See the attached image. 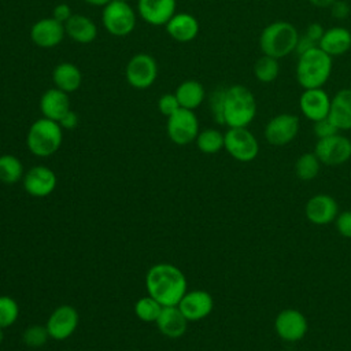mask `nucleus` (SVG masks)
Here are the masks:
<instances>
[{"mask_svg":"<svg viewBox=\"0 0 351 351\" xmlns=\"http://www.w3.org/2000/svg\"><path fill=\"white\" fill-rule=\"evenodd\" d=\"M185 274L171 263H156L145 274V288L163 307L177 306L186 292Z\"/></svg>","mask_w":351,"mask_h":351,"instance_id":"obj_1","label":"nucleus"},{"mask_svg":"<svg viewBox=\"0 0 351 351\" xmlns=\"http://www.w3.org/2000/svg\"><path fill=\"white\" fill-rule=\"evenodd\" d=\"M256 115L254 93L244 85L234 84L223 88L221 125L228 128H247Z\"/></svg>","mask_w":351,"mask_h":351,"instance_id":"obj_2","label":"nucleus"},{"mask_svg":"<svg viewBox=\"0 0 351 351\" xmlns=\"http://www.w3.org/2000/svg\"><path fill=\"white\" fill-rule=\"evenodd\" d=\"M332 74V58L319 47L311 48L298 58L296 81L303 89L322 88Z\"/></svg>","mask_w":351,"mask_h":351,"instance_id":"obj_3","label":"nucleus"},{"mask_svg":"<svg viewBox=\"0 0 351 351\" xmlns=\"http://www.w3.org/2000/svg\"><path fill=\"white\" fill-rule=\"evenodd\" d=\"M298 29L287 21H274L263 27L259 34V48L263 55L281 59L295 52L298 40Z\"/></svg>","mask_w":351,"mask_h":351,"instance_id":"obj_4","label":"nucleus"},{"mask_svg":"<svg viewBox=\"0 0 351 351\" xmlns=\"http://www.w3.org/2000/svg\"><path fill=\"white\" fill-rule=\"evenodd\" d=\"M63 129L59 122L40 118L34 121L26 134V145L29 151L38 158H47L53 155L62 145Z\"/></svg>","mask_w":351,"mask_h":351,"instance_id":"obj_5","label":"nucleus"},{"mask_svg":"<svg viewBox=\"0 0 351 351\" xmlns=\"http://www.w3.org/2000/svg\"><path fill=\"white\" fill-rule=\"evenodd\" d=\"M101 22L111 36L125 37L136 27V12L126 0H112L103 7Z\"/></svg>","mask_w":351,"mask_h":351,"instance_id":"obj_6","label":"nucleus"},{"mask_svg":"<svg viewBox=\"0 0 351 351\" xmlns=\"http://www.w3.org/2000/svg\"><path fill=\"white\" fill-rule=\"evenodd\" d=\"M166 133L177 145H188L195 141L199 134V121L193 110L178 108L167 117Z\"/></svg>","mask_w":351,"mask_h":351,"instance_id":"obj_7","label":"nucleus"},{"mask_svg":"<svg viewBox=\"0 0 351 351\" xmlns=\"http://www.w3.org/2000/svg\"><path fill=\"white\" fill-rule=\"evenodd\" d=\"M223 148L239 162H251L259 154V143L247 128H229L223 134Z\"/></svg>","mask_w":351,"mask_h":351,"instance_id":"obj_8","label":"nucleus"},{"mask_svg":"<svg viewBox=\"0 0 351 351\" xmlns=\"http://www.w3.org/2000/svg\"><path fill=\"white\" fill-rule=\"evenodd\" d=\"M128 84L134 89L149 88L158 77L156 60L148 53H136L130 58L125 69Z\"/></svg>","mask_w":351,"mask_h":351,"instance_id":"obj_9","label":"nucleus"},{"mask_svg":"<svg viewBox=\"0 0 351 351\" xmlns=\"http://www.w3.org/2000/svg\"><path fill=\"white\" fill-rule=\"evenodd\" d=\"M314 154L324 165H343L351 159V140L340 133L319 138L314 147Z\"/></svg>","mask_w":351,"mask_h":351,"instance_id":"obj_10","label":"nucleus"},{"mask_svg":"<svg viewBox=\"0 0 351 351\" xmlns=\"http://www.w3.org/2000/svg\"><path fill=\"white\" fill-rule=\"evenodd\" d=\"M300 122L293 114L284 112L273 117L265 126V138L270 145L282 147L289 144L299 133Z\"/></svg>","mask_w":351,"mask_h":351,"instance_id":"obj_11","label":"nucleus"},{"mask_svg":"<svg viewBox=\"0 0 351 351\" xmlns=\"http://www.w3.org/2000/svg\"><path fill=\"white\" fill-rule=\"evenodd\" d=\"M80 322L78 311L70 304L58 306L48 317L45 328L49 339L62 341L69 339L77 329Z\"/></svg>","mask_w":351,"mask_h":351,"instance_id":"obj_12","label":"nucleus"},{"mask_svg":"<svg viewBox=\"0 0 351 351\" xmlns=\"http://www.w3.org/2000/svg\"><path fill=\"white\" fill-rule=\"evenodd\" d=\"M274 329L280 339L284 341H299L302 340L308 329V324L303 313L296 308L281 310L274 319Z\"/></svg>","mask_w":351,"mask_h":351,"instance_id":"obj_13","label":"nucleus"},{"mask_svg":"<svg viewBox=\"0 0 351 351\" xmlns=\"http://www.w3.org/2000/svg\"><path fill=\"white\" fill-rule=\"evenodd\" d=\"M56 174L44 165L30 167L22 177V185L27 195L33 197H47L56 188Z\"/></svg>","mask_w":351,"mask_h":351,"instance_id":"obj_14","label":"nucleus"},{"mask_svg":"<svg viewBox=\"0 0 351 351\" xmlns=\"http://www.w3.org/2000/svg\"><path fill=\"white\" fill-rule=\"evenodd\" d=\"M177 306L188 321H200L211 314L214 299L207 291L193 289L186 291Z\"/></svg>","mask_w":351,"mask_h":351,"instance_id":"obj_15","label":"nucleus"},{"mask_svg":"<svg viewBox=\"0 0 351 351\" xmlns=\"http://www.w3.org/2000/svg\"><path fill=\"white\" fill-rule=\"evenodd\" d=\"M299 108L308 121L317 122L329 115L330 97L322 88L303 89L299 97Z\"/></svg>","mask_w":351,"mask_h":351,"instance_id":"obj_16","label":"nucleus"},{"mask_svg":"<svg viewBox=\"0 0 351 351\" xmlns=\"http://www.w3.org/2000/svg\"><path fill=\"white\" fill-rule=\"evenodd\" d=\"M64 36V25L52 16L37 21L30 29V38L40 48L58 47Z\"/></svg>","mask_w":351,"mask_h":351,"instance_id":"obj_17","label":"nucleus"},{"mask_svg":"<svg viewBox=\"0 0 351 351\" xmlns=\"http://www.w3.org/2000/svg\"><path fill=\"white\" fill-rule=\"evenodd\" d=\"M176 0H138L137 11L144 22L165 26L176 14Z\"/></svg>","mask_w":351,"mask_h":351,"instance_id":"obj_18","label":"nucleus"},{"mask_svg":"<svg viewBox=\"0 0 351 351\" xmlns=\"http://www.w3.org/2000/svg\"><path fill=\"white\" fill-rule=\"evenodd\" d=\"M307 219L314 225H326L336 219L339 214L337 202L325 193H319L308 199L304 207Z\"/></svg>","mask_w":351,"mask_h":351,"instance_id":"obj_19","label":"nucleus"},{"mask_svg":"<svg viewBox=\"0 0 351 351\" xmlns=\"http://www.w3.org/2000/svg\"><path fill=\"white\" fill-rule=\"evenodd\" d=\"M155 324L159 332L169 339H178L184 336L188 328V319L184 317L178 306L162 307Z\"/></svg>","mask_w":351,"mask_h":351,"instance_id":"obj_20","label":"nucleus"},{"mask_svg":"<svg viewBox=\"0 0 351 351\" xmlns=\"http://www.w3.org/2000/svg\"><path fill=\"white\" fill-rule=\"evenodd\" d=\"M332 59L347 53L351 49V32L343 26H333L324 32L319 45Z\"/></svg>","mask_w":351,"mask_h":351,"instance_id":"obj_21","label":"nucleus"},{"mask_svg":"<svg viewBox=\"0 0 351 351\" xmlns=\"http://www.w3.org/2000/svg\"><path fill=\"white\" fill-rule=\"evenodd\" d=\"M40 111L44 118L52 119L59 122L60 118L71 110L69 93L58 89L51 88L45 90L40 99Z\"/></svg>","mask_w":351,"mask_h":351,"instance_id":"obj_22","label":"nucleus"},{"mask_svg":"<svg viewBox=\"0 0 351 351\" xmlns=\"http://www.w3.org/2000/svg\"><path fill=\"white\" fill-rule=\"evenodd\" d=\"M165 27L167 34L178 43H189L196 38L199 33L197 19L188 12L174 14Z\"/></svg>","mask_w":351,"mask_h":351,"instance_id":"obj_23","label":"nucleus"},{"mask_svg":"<svg viewBox=\"0 0 351 351\" xmlns=\"http://www.w3.org/2000/svg\"><path fill=\"white\" fill-rule=\"evenodd\" d=\"M328 117L339 130H351V88H343L330 97Z\"/></svg>","mask_w":351,"mask_h":351,"instance_id":"obj_24","label":"nucleus"},{"mask_svg":"<svg viewBox=\"0 0 351 351\" xmlns=\"http://www.w3.org/2000/svg\"><path fill=\"white\" fill-rule=\"evenodd\" d=\"M66 36L78 44H90L97 36V27L93 21L81 14H73L64 23Z\"/></svg>","mask_w":351,"mask_h":351,"instance_id":"obj_25","label":"nucleus"},{"mask_svg":"<svg viewBox=\"0 0 351 351\" xmlns=\"http://www.w3.org/2000/svg\"><path fill=\"white\" fill-rule=\"evenodd\" d=\"M52 81L55 88L66 93H73L78 90L82 84V73L74 63L62 62L55 66L52 71Z\"/></svg>","mask_w":351,"mask_h":351,"instance_id":"obj_26","label":"nucleus"},{"mask_svg":"<svg viewBox=\"0 0 351 351\" xmlns=\"http://www.w3.org/2000/svg\"><path fill=\"white\" fill-rule=\"evenodd\" d=\"M174 95L177 97L181 108L195 110L203 103L206 92H204L203 85L199 81L186 80L177 86Z\"/></svg>","mask_w":351,"mask_h":351,"instance_id":"obj_27","label":"nucleus"},{"mask_svg":"<svg viewBox=\"0 0 351 351\" xmlns=\"http://www.w3.org/2000/svg\"><path fill=\"white\" fill-rule=\"evenodd\" d=\"M23 165L15 155L4 154L0 156V181L7 185H12L22 180Z\"/></svg>","mask_w":351,"mask_h":351,"instance_id":"obj_28","label":"nucleus"},{"mask_svg":"<svg viewBox=\"0 0 351 351\" xmlns=\"http://www.w3.org/2000/svg\"><path fill=\"white\" fill-rule=\"evenodd\" d=\"M252 71L255 78L262 82V84H270L273 82L278 74H280V64H278V59L267 56V55H262L259 56L254 66H252Z\"/></svg>","mask_w":351,"mask_h":351,"instance_id":"obj_29","label":"nucleus"},{"mask_svg":"<svg viewBox=\"0 0 351 351\" xmlns=\"http://www.w3.org/2000/svg\"><path fill=\"white\" fill-rule=\"evenodd\" d=\"M195 141L200 152L211 155L219 152L223 148L225 136L217 129H204L199 132Z\"/></svg>","mask_w":351,"mask_h":351,"instance_id":"obj_30","label":"nucleus"},{"mask_svg":"<svg viewBox=\"0 0 351 351\" xmlns=\"http://www.w3.org/2000/svg\"><path fill=\"white\" fill-rule=\"evenodd\" d=\"M321 162L314 152L302 154L295 163V173L302 181H311L319 173Z\"/></svg>","mask_w":351,"mask_h":351,"instance_id":"obj_31","label":"nucleus"},{"mask_svg":"<svg viewBox=\"0 0 351 351\" xmlns=\"http://www.w3.org/2000/svg\"><path fill=\"white\" fill-rule=\"evenodd\" d=\"M162 304L149 295L140 298L134 304V314L143 322H155L162 311Z\"/></svg>","mask_w":351,"mask_h":351,"instance_id":"obj_32","label":"nucleus"},{"mask_svg":"<svg viewBox=\"0 0 351 351\" xmlns=\"http://www.w3.org/2000/svg\"><path fill=\"white\" fill-rule=\"evenodd\" d=\"M19 317V306L11 296H0V329L12 326Z\"/></svg>","mask_w":351,"mask_h":351,"instance_id":"obj_33","label":"nucleus"},{"mask_svg":"<svg viewBox=\"0 0 351 351\" xmlns=\"http://www.w3.org/2000/svg\"><path fill=\"white\" fill-rule=\"evenodd\" d=\"M49 339L48 330L45 326L41 325H32L26 328L22 333V341L25 346L30 348H40L43 347Z\"/></svg>","mask_w":351,"mask_h":351,"instance_id":"obj_34","label":"nucleus"},{"mask_svg":"<svg viewBox=\"0 0 351 351\" xmlns=\"http://www.w3.org/2000/svg\"><path fill=\"white\" fill-rule=\"evenodd\" d=\"M178 108H181V107H180V103H178V100H177L174 93H165L158 100V110L165 117H170Z\"/></svg>","mask_w":351,"mask_h":351,"instance_id":"obj_35","label":"nucleus"},{"mask_svg":"<svg viewBox=\"0 0 351 351\" xmlns=\"http://www.w3.org/2000/svg\"><path fill=\"white\" fill-rule=\"evenodd\" d=\"M313 132H314L315 137L319 140V138H325V137L333 136V134L339 133L340 130L335 126V123L329 119V117H326L324 119H319V121L314 122Z\"/></svg>","mask_w":351,"mask_h":351,"instance_id":"obj_36","label":"nucleus"},{"mask_svg":"<svg viewBox=\"0 0 351 351\" xmlns=\"http://www.w3.org/2000/svg\"><path fill=\"white\" fill-rule=\"evenodd\" d=\"M336 229L337 232L346 237V239H351V211H343L340 214H337L336 219Z\"/></svg>","mask_w":351,"mask_h":351,"instance_id":"obj_37","label":"nucleus"},{"mask_svg":"<svg viewBox=\"0 0 351 351\" xmlns=\"http://www.w3.org/2000/svg\"><path fill=\"white\" fill-rule=\"evenodd\" d=\"M222 95H223V88L217 89L211 97H210V108L211 114L215 119L217 123H221V108H222Z\"/></svg>","mask_w":351,"mask_h":351,"instance_id":"obj_38","label":"nucleus"},{"mask_svg":"<svg viewBox=\"0 0 351 351\" xmlns=\"http://www.w3.org/2000/svg\"><path fill=\"white\" fill-rule=\"evenodd\" d=\"M351 12L350 4L346 0H336L332 5H330V14L335 19H346Z\"/></svg>","mask_w":351,"mask_h":351,"instance_id":"obj_39","label":"nucleus"},{"mask_svg":"<svg viewBox=\"0 0 351 351\" xmlns=\"http://www.w3.org/2000/svg\"><path fill=\"white\" fill-rule=\"evenodd\" d=\"M71 15H73L71 7L69 4H66V3H59L53 8V12H52V18H55L58 22H60L63 25L70 19Z\"/></svg>","mask_w":351,"mask_h":351,"instance_id":"obj_40","label":"nucleus"},{"mask_svg":"<svg viewBox=\"0 0 351 351\" xmlns=\"http://www.w3.org/2000/svg\"><path fill=\"white\" fill-rule=\"evenodd\" d=\"M324 32H325V29L319 25V23H310L308 26H307V29H306V32H304V36L306 37H308L313 43H315L317 45H319V40H321V37H322V34H324Z\"/></svg>","mask_w":351,"mask_h":351,"instance_id":"obj_41","label":"nucleus"},{"mask_svg":"<svg viewBox=\"0 0 351 351\" xmlns=\"http://www.w3.org/2000/svg\"><path fill=\"white\" fill-rule=\"evenodd\" d=\"M59 125L62 129H66V130H71V129H75L77 125H78V115L70 110L67 111L59 121Z\"/></svg>","mask_w":351,"mask_h":351,"instance_id":"obj_42","label":"nucleus"},{"mask_svg":"<svg viewBox=\"0 0 351 351\" xmlns=\"http://www.w3.org/2000/svg\"><path fill=\"white\" fill-rule=\"evenodd\" d=\"M336 0H308V3L317 8H329Z\"/></svg>","mask_w":351,"mask_h":351,"instance_id":"obj_43","label":"nucleus"},{"mask_svg":"<svg viewBox=\"0 0 351 351\" xmlns=\"http://www.w3.org/2000/svg\"><path fill=\"white\" fill-rule=\"evenodd\" d=\"M86 4L89 5H95V7H106L110 1L112 0H84Z\"/></svg>","mask_w":351,"mask_h":351,"instance_id":"obj_44","label":"nucleus"},{"mask_svg":"<svg viewBox=\"0 0 351 351\" xmlns=\"http://www.w3.org/2000/svg\"><path fill=\"white\" fill-rule=\"evenodd\" d=\"M4 329H0V344L4 341V333H3Z\"/></svg>","mask_w":351,"mask_h":351,"instance_id":"obj_45","label":"nucleus"}]
</instances>
